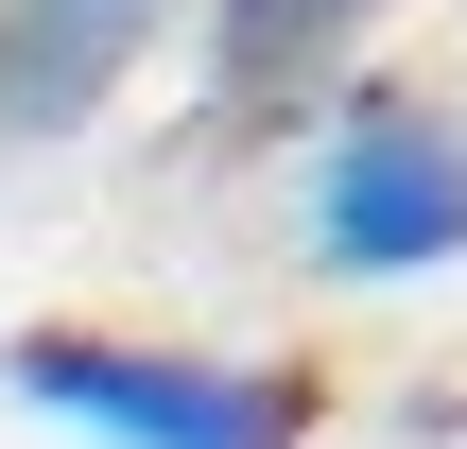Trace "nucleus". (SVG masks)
Returning <instances> with one entry per match:
<instances>
[{"instance_id": "nucleus-1", "label": "nucleus", "mask_w": 467, "mask_h": 449, "mask_svg": "<svg viewBox=\"0 0 467 449\" xmlns=\"http://www.w3.org/2000/svg\"><path fill=\"white\" fill-rule=\"evenodd\" d=\"M0 381L87 449H312V363H225V346H139V329H17Z\"/></svg>"}, {"instance_id": "nucleus-2", "label": "nucleus", "mask_w": 467, "mask_h": 449, "mask_svg": "<svg viewBox=\"0 0 467 449\" xmlns=\"http://www.w3.org/2000/svg\"><path fill=\"white\" fill-rule=\"evenodd\" d=\"M312 260L329 277H451L467 260V104L433 87H347L312 138Z\"/></svg>"}, {"instance_id": "nucleus-3", "label": "nucleus", "mask_w": 467, "mask_h": 449, "mask_svg": "<svg viewBox=\"0 0 467 449\" xmlns=\"http://www.w3.org/2000/svg\"><path fill=\"white\" fill-rule=\"evenodd\" d=\"M173 0H0V138H69L139 87Z\"/></svg>"}, {"instance_id": "nucleus-4", "label": "nucleus", "mask_w": 467, "mask_h": 449, "mask_svg": "<svg viewBox=\"0 0 467 449\" xmlns=\"http://www.w3.org/2000/svg\"><path fill=\"white\" fill-rule=\"evenodd\" d=\"M381 0H208V87L225 104H312L347 52H364Z\"/></svg>"}]
</instances>
